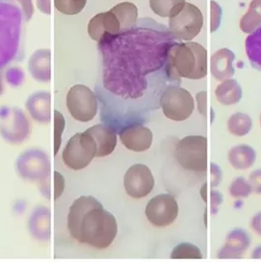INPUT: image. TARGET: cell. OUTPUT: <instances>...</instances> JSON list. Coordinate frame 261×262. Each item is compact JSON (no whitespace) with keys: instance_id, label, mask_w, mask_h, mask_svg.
<instances>
[{"instance_id":"cell-15","label":"cell","mask_w":261,"mask_h":262,"mask_svg":"<svg viewBox=\"0 0 261 262\" xmlns=\"http://www.w3.org/2000/svg\"><path fill=\"white\" fill-rule=\"evenodd\" d=\"M250 245L251 238L249 233L242 228H235L228 233L224 246L217 252V257L220 259L242 258Z\"/></svg>"},{"instance_id":"cell-21","label":"cell","mask_w":261,"mask_h":262,"mask_svg":"<svg viewBox=\"0 0 261 262\" xmlns=\"http://www.w3.org/2000/svg\"><path fill=\"white\" fill-rule=\"evenodd\" d=\"M228 160L234 169L246 171L255 163L256 151L249 144L235 145L229 150Z\"/></svg>"},{"instance_id":"cell-16","label":"cell","mask_w":261,"mask_h":262,"mask_svg":"<svg viewBox=\"0 0 261 262\" xmlns=\"http://www.w3.org/2000/svg\"><path fill=\"white\" fill-rule=\"evenodd\" d=\"M28 230L38 242H49L51 238V213L47 206H36L28 219Z\"/></svg>"},{"instance_id":"cell-31","label":"cell","mask_w":261,"mask_h":262,"mask_svg":"<svg viewBox=\"0 0 261 262\" xmlns=\"http://www.w3.org/2000/svg\"><path fill=\"white\" fill-rule=\"evenodd\" d=\"M65 129V119L64 116L58 110H54V138H53V149L54 155H57L61 145V137Z\"/></svg>"},{"instance_id":"cell-32","label":"cell","mask_w":261,"mask_h":262,"mask_svg":"<svg viewBox=\"0 0 261 262\" xmlns=\"http://www.w3.org/2000/svg\"><path fill=\"white\" fill-rule=\"evenodd\" d=\"M210 9H211V18H210V32L214 33L218 30L221 24L222 19V8L220 5L212 0L210 2Z\"/></svg>"},{"instance_id":"cell-12","label":"cell","mask_w":261,"mask_h":262,"mask_svg":"<svg viewBox=\"0 0 261 262\" xmlns=\"http://www.w3.org/2000/svg\"><path fill=\"white\" fill-rule=\"evenodd\" d=\"M155 177L151 170L144 164H134L124 176V187L128 195L133 199L147 196L155 188Z\"/></svg>"},{"instance_id":"cell-27","label":"cell","mask_w":261,"mask_h":262,"mask_svg":"<svg viewBox=\"0 0 261 262\" xmlns=\"http://www.w3.org/2000/svg\"><path fill=\"white\" fill-rule=\"evenodd\" d=\"M186 0H149V7L161 18L177 15L184 7Z\"/></svg>"},{"instance_id":"cell-11","label":"cell","mask_w":261,"mask_h":262,"mask_svg":"<svg viewBox=\"0 0 261 262\" xmlns=\"http://www.w3.org/2000/svg\"><path fill=\"white\" fill-rule=\"evenodd\" d=\"M144 213L148 222L154 226H170L178 217V203L172 194L161 193L147 203Z\"/></svg>"},{"instance_id":"cell-23","label":"cell","mask_w":261,"mask_h":262,"mask_svg":"<svg viewBox=\"0 0 261 262\" xmlns=\"http://www.w3.org/2000/svg\"><path fill=\"white\" fill-rule=\"evenodd\" d=\"M118 19L121 33L128 32L138 23V7L132 2H121L111 10Z\"/></svg>"},{"instance_id":"cell-33","label":"cell","mask_w":261,"mask_h":262,"mask_svg":"<svg viewBox=\"0 0 261 262\" xmlns=\"http://www.w3.org/2000/svg\"><path fill=\"white\" fill-rule=\"evenodd\" d=\"M249 182L251 186L252 192L261 194V169H256L250 173Z\"/></svg>"},{"instance_id":"cell-8","label":"cell","mask_w":261,"mask_h":262,"mask_svg":"<svg viewBox=\"0 0 261 262\" xmlns=\"http://www.w3.org/2000/svg\"><path fill=\"white\" fill-rule=\"evenodd\" d=\"M31 133L32 125L20 108H0V135L7 143L21 144Z\"/></svg>"},{"instance_id":"cell-24","label":"cell","mask_w":261,"mask_h":262,"mask_svg":"<svg viewBox=\"0 0 261 262\" xmlns=\"http://www.w3.org/2000/svg\"><path fill=\"white\" fill-rule=\"evenodd\" d=\"M261 26V0H251L248 12L240 20V29L245 34H251Z\"/></svg>"},{"instance_id":"cell-6","label":"cell","mask_w":261,"mask_h":262,"mask_svg":"<svg viewBox=\"0 0 261 262\" xmlns=\"http://www.w3.org/2000/svg\"><path fill=\"white\" fill-rule=\"evenodd\" d=\"M160 107L168 119L182 122L189 119L194 110V99L190 92L176 83H169L160 98Z\"/></svg>"},{"instance_id":"cell-14","label":"cell","mask_w":261,"mask_h":262,"mask_svg":"<svg viewBox=\"0 0 261 262\" xmlns=\"http://www.w3.org/2000/svg\"><path fill=\"white\" fill-rule=\"evenodd\" d=\"M88 33L92 39L101 42L109 37L121 34V27L117 17L111 12H102L95 15L90 20Z\"/></svg>"},{"instance_id":"cell-5","label":"cell","mask_w":261,"mask_h":262,"mask_svg":"<svg viewBox=\"0 0 261 262\" xmlns=\"http://www.w3.org/2000/svg\"><path fill=\"white\" fill-rule=\"evenodd\" d=\"M16 171L21 179L40 186L49 180L51 163L48 154L40 148H30L18 156Z\"/></svg>"},{"instance_id":"cell-38","label":"cell","mask_w":261,"mask_h":262,"mask_svg":"<svg viewBox=\"0 0 261 262\" xmlns=\"http://www.w3.org/2000/svg\"><path fill=\"white\" fill-rule=\"evenodd\" d=\"M210 198H211V210L213 214H216L218 206L223 203V194H221L218 191L212 190Z\"/></svg>"},{"instance_id":"cell-7","label":"cell","mask_w":261,"mask_h":262,"mask_svg":"<svg viewBox=\"0 0 261 262\" xmlns=\"http://www.w3.org/2000/svg\"><path fill=\"white\" fill-rule=\"evenodd\" d=\"M96 157V144L84 131L74 135L63 149L62 158L66 166L78 171L88 166Z\"/></svg>"},{"instance_id":"cell-41","label":"cell","mask_w":261,"mask_h":262,"mask_svg":"<svg viewBox=\"0 0 261 262\" xmlns=\"http://www.w3.org/2000/svg\"><path fill=\"white\" fill-rule=\"evenodd\" d=\"M251 257L254 258V259H261V245L257 246V247L253 250Z\"/></svg>"},{"instance_id":"cell-19","label":"cell","mask_w":261,"mask_h":262,"mask_svg":"<svg viewBox=\"0 0 261 262\" xmlns=\"http://www.w3.org/2000/svg\"><path fill=\"white\" fill-rule=\"evenodd\" d=\"M235 53L229 48H221L215 51L210 58V72L217 81H223L234 76L233 62Z\"/></svg>"},{"instance_id":"cell-26","label":"cell","mask_w":261,"mask_h":262,"mask_svg":"<svg viewBox=\"0 0 261 262\" xmlns=\"http://www.w3.org/2000/svg\"><path fill=\"white\" fill-rule=\"evenodd\" d=\"M227 129L234 137H245L252 129V120L246 113L236 112L229 117Z\"/></svg>"},{"instance_id":"cell-1","label":"cell","mask_w":261,"mask_h":262,"mask_svg":"<svg viewBox=\"0 0 261 262\" xmlns=\"http://www.w3.org/2000/svg\"><path fill=\"white\" fill-rule=\"evenodd\" d=\"M107 54L101 79L95 85L100 119L115 131L144 124L160 107L169 75L168 54L176 37L169 29L138 34ZM178 40V39H177Z\"/></svg>"},{"instance_id":"cell-36","label":"cell","mask_w":261,"mask_h":262,"mask_svg":"<svg viewBox=\"0 0 261 262\" xmlns=\"http://www.w3.org/2000/svg\"><path fill=\"white\" fill-rule=\"evenodd\" d=\"M197 102H198V109L202 116H206L207 111V93L202 91L201 93L197 94Z\"/></svg>"},{"instance_id":"cell-29","label":"cell","mask_w":261,"mask_h":262,"mask_svg":"<svg viewBox=\"0 0 261 262\" xmlns=\"http://www.w3.org/2000/svg\"><path fill=\"white\" fill-rule=\"evenodd\" d=\"M229 192L235 200H244L248 199L252 193V189L249 180L244 177H237L232 181L229 187Z\"/></svg>"},{"instance_id":"cell-39","label":"cell","mask_w":261,"mask_h":262,"mask_svg":"<svg viewBox=\"0 0 261 262\" xmlns=\"http://www.w3.org/2000/svg\"><path fill=\"white\" fill-rule=\"evenodd\" d=\"M250 227L258 236L261 237V211L260 212H257L251 218Z\"/></svg>"},{"instance_id":"cell-37","label":"cell","mask_w":261,"mask_h":262,"mask_svg":"<svg viewBox=\"0 0 261 262\" xmlns=\"http://www.w3.org/2000/svg\"><path fill=\"white\" fill-rule=\"evenodd\" d=\"M21 6H22V11L24 13L25 20L29 21L34 13V6L32 3V0H17Z\"/></svg>"},{"instance_id":"cell-22","label":"cell","mask_w":261,"mask_h":262,"mask_svg":"<svg viewBox=\"0 0 261 262\" xmlns=\"http://www.w3.org/2000/svg\"><path fill=\"white\" fill-rule=\"evenodd\" d=\"M215 96L218 102L224 106L237 104L243 97L241 84L235 79H226L221 81L215 90Z\"/></svg>"},{"instance_id":"cell-30","label":"cell","mask_w":261,"mask_h":262,"mask_svg":"<svg viewBox=\"0 0 261 262\" xmlns=\"http://www.w3.org/2000/svg\"><path fill=\"white\" fill-rule=\"evenodd\" d=\"M88 0H54L55 8L65 15H77L82 12Z\"/></svg>"},{"instance_id":"cell-25","label":"cell","mask_w":261,"mask_h":262,"mask_svg":"<svg viewBox=\"0 0 261 262\" xmlns=\"http://www.w3.org/2000/svg\"><path fill=\"white\" fill-rule=\"evenodd\" d=\"M246 52L253 68L261 72V26L246 39Z\"/></svg>"},{"instance_id":"cell-28","label":"cell","mask_w":261,"mask_h":262,"mask_svg":"<svg viewBox=\"0 0 261 262\" xmlns=\"http://www.w3.org/2000/svg\"><path fill=\"white\" fill-rule=\"evenodd\" d=\"M170 257L172 259H202V253L195 245L181 243L173 249Z\"/></svg>"},{"instance_id":"cell-35","label":"cell","mask_w":261,"mask_h":262,"mask_svg":"<svg viewBox=\"0 0 261 262\" xmlns=\"http://www.w3.org/2000/svg\"><path fill=\"white\" fill-rule=\"evenodd\" d=\"M210 174H211V186L212 188H216L219 186V184L222 181V171L220 169V167L218 166L215 163L210 164Z\"/></svg>"},{"instance_id":"cell-3","label":"cell","mask_w":261,"mask_h":262,"mask_svg":"<svg viewBox=\"0 0 261 262\" xmlns=\"http://www.w3.org/2000/svg\"><path fill=\"white\" fill-rule=\"evenodd\" d=\"M168 66L174 83L181 78L201 80L207 75V51L199 42L176 41L169 50Z\"/></svg>"},{"instance_id":"cell-18","label":"cell","mask_w":261,"mask_h":262,"mask_svg":"<svg viewBox=\"0 0 261 262\" xmlns=\"http://www.w3.org/2000/svg\"><path fill=\"white\" fill-rule=\"evenodd\" d=\"M26 109L31 117L39 124H49L51 121V95L49 92H36L28 97Z\"/></svg>"},{"instance_id":"cell-10","label":"cell","mask_w":261,"mask_h":262,"mask_svg":"<svg viewBox=\"0 0 261 262\" xmlns=\"http://www.w3.org/2000/svg\"><path fill=\"white\" fill-rule=\"evenodd\" d=\"M66 105L74 119L86 123L95 118L98 109V100L89 86L75 84L67 94Z\"/></svg>"},{"instance_id":"cell-34","label":"cell","mask_w":261,"mask_h":262,"mask_svg":"<svg viewBox=\"0 0 261 262\" xmlns=\"http://www.w3.org/2000/svg\"><path fill=\"white\" fill-rule=\"evenodd\" d=\"M54 201L62 195L65 188V179L59 172L54 171Z\"/></svg>"},{"instance_id":"cell-20","label":"cell","mask_w":261,"mask_h":262,"mask_svg":"<svg viewBox=\"0 0 261 262\" xmlns=\"http://www.w3.org/2000/svg\"><path fill=\"white\" fill-rule=\"evenodd\" d=\"M28 68L33 78L39 83L51 80V52L49 49H37L29 59Z\"/></svg>"},{"instance_id":"cell-4","label":"cell","mask_w":261,"mask_h":262,"mask_svg":"<svg viewBox=\"0 0 261 262\" xmlns=\"http://www.w3.org/2000/svg\"><path fill=\"white\" fill-rule=\"evenodd\" d=\"M179 165L187 171L203 173L207 169V139L188 136L180 140L175 148Z\"/></svg>"},{"instance_id":"cell-42","label":"cell","mask_w":261,"mask_h":262,"mask_svg":"<svg viewBox=\"0 0 261 262\" xmlns=\"http://www.w3.org/2000/svg\"><path fill=\"white\" fill-rule=\"evenodd\" d=\"M4 85H3V80H2V74L0 73V96L3 94Z\"/></svg>"},{"instance_id":"cell-2","label":"cell","mask_w":261,"mask_h":262,"mask_svg":"<svg viewBox=\"0 0 261 262\" xmlns=\"http://www.w3.org/2000/svg\"><path fill=\"white\" fill-rule=\"evenodd\" d=\"M67 223L73 238L96 250L109 248L118 233L114 215L92 195H82L73 203Z\"/></svg>"},{"instance_id":"cell-40","label":"cell","mask_w":261,"mask_h":262,"mask_svg":"<svg viewBox=\"0 0 261 262\" xmlns=\"http://www.w3.org/2000/svg\"><path fill=\"white\" fill-rule=\"evenodd\" d=\"M36 4L38 9L45 14H50L51 13V5H50V0H36Z\"/></svg>"},{"instance_id":"cell-17","label":"cell","mask_w":261,"mask_h":262,"mask_svg":"<svg viewBox=\"0 0 261 262\" xmlns=\"http://www.w3.org/2000/svg\"><path fill=\"white\" fill-rule=\"evenodd\" d=\"M86 133L94 139L96 144V157L111 155L117 145V132L103 123L89 128Z\"/></svg>"},{"instance_id":"cell-9","label":"cell","mask_w":261,"mask_h":262,"mask_svg":"<svg viewBox=\"0 0 261 262\" xmlns=\"http://www.w3.org/2000/svg\"><path fill=\"white\" fill-rule=\"evenodd\" d=\"M203 27L202 13L195 5L186 2L180 12L169 18L168 29L178 40L190 41L199 36Z\"/></svg>"},{"instance_id":"cell-13","label":"cell","mask_w":261,"mask_h":262,"mask_svg":"<svg viewBox=\"0 0 261 262\" xmlns=\"http://www.w3.org/2000/svg\"><path fill=\"white\" fill-rule=\"evenodd\" d=\"M121 143L132 151L143 152L151 147L154 134L143 124L130 125L118 133Z\"/></svg>"},{"instance_id":"cell-43","label":"cell","mask_w":261,"mask_h":262,"mask_svg":"<svg viewBox=\"0 0 261 262\" xmlns=\"http://www.w3.org/2000/svg\"><path fill=\"white\" fill-rule=\"evenodd\" d=\"M260 125H261V115H260Z\"/></svg>"}]
</instances>
